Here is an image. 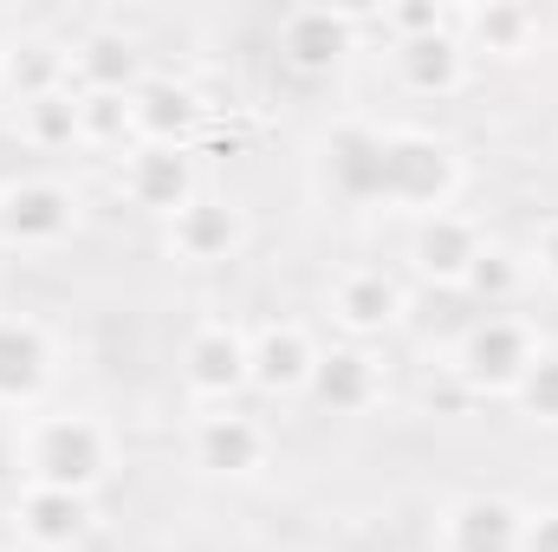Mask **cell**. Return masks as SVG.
Instances as JSON below:
<instances>
[{
	"mask_svg": "<svg viewBox=\"0 0 558 552\" xmlns=\"http://www.w3.org/2000/svg\"><path fill=\"white\" fill-rule=\"evenodd\" d=\"M85 228V195L59 176H20L0 189V248L7 254H59Z\"/></svg>",
	"mask_w": 558,
	"mask_h": 552,
	"instance_id": "obj_4",
	"label": "cell"
},
{
	"mask_svg": "<svg viewBox=\"0 0 558 552\" xmlns=\"http://www.w3.org/2000/svg\"><path fill=\"white\" fill-rule=\"evenodd\" d=\"M0 111H7V92H0Z\"/></svg>",
	"mask_w": 558,
	"mask_h": 552,
	"instance_id": "obj_31",
	"label": "cell"
},
{
	"mask_svg": "<svg viewBox=\"0 0 558 552\" xmlns=\"http://www.w3.org/2000/svg\"><path fill=\"white\" fill-rule=\"evenodd\" d=\"M78 149H105V156L137 149V118H131V98H111V92H78Z\"/></svg>",
	"mask_w": 558,
	"mask_h": 552,
	"instance_id": "obj_24",
	"label": "cell"
},
{
	"mask_svg": "<svg viewBox=\"0 0 558 552\" xmlns=\"http://www.w3.org/2000/svg\"><path fill=\"white\" fill-rule=\"evenodd\" d=\"M507 404L526 416V422H546V429H558V345H546V351H539V364L520 377V391H513Z\"/></svg>",
	"mask_w": 558,
	"mask_h": 552,
	"instance_id": "obj_26",
	"label": "cell"
},
{
	"mask_svg": "<svg viewBox=\"0 0 558 552\" xmlns=\"http://www.w3.org/2000/svg\"><path fill=\"white\" fill-rule=\"evenodd\" d=\"M371 26V13H351V7H286L274 26L279 65L305 85L331 79L351 52H357V33Z\"/></svg>",
	"mask_w": 558,
	"mask_h": 552,
	"instance_id": "obj_5",
	"label": "cell"
},
{
	"mask_svg": "<svg viewBox=\"0 0 558 552\" xmlns=\"http://www.w3.org/2000/svg\"><path fill=\"white\" fill-rule=\"evenodd\" d=\"M390 72H397V92L441 105V98H461V92L474 85V52H468L461 33L448 26V33H428V39H403V46H390Z\"/></svg>",
	"mask_w": 558,
	"mask_h": 552,
	"instance_id": "obj_17",
	"label": "cell"
},
{
	"mask_svg": "<svg viewBox=\"0 0 558 552\" xmlns=\"http://www.w3.org/2000/svg\"><path fill=\"white\" fill-rule=\"evenodd\" d=\"M533 286V274H526V254H513V248H500V241H487V254L474 261V274H468V299L474 305H487V312H513V299Z\"/></svg>",
	"mask_w": 558,
	"mask_h": 552,
	"instance_id": "obj_25",
	"label": "cell"
},
{
	"mask_svg": "<svg viewBox=\"0 0 558 552\" xmlns=\"http://www.w3.org/2000/svg\"><path fill=\"white\" fill-rule=\"evenodd\" d=\"M13 461L20 481L33 488H65L98 501V488L118 475V435L92 410H33L13 435Z\"/></svg>",
	"mask_w": 558,
	"mask_h": 552,
	"instance_id": "obj_1",
	"label": "cell"
},
{
	"mask_svg": "<svg viewBox=\"0 0 558 552\" xmlns=\"http://www.w3.org/2000/svg\"><path fill=\"white\" fill-rule=\"evenodd\" d=\"M189 455H195L202 475L247 481V475H260V468L274 461V422L254 416V410H241V404H228V410H202L195 416V429H189Z\"/></svg>",
	"mask_w": 558,
	"mask_h": 552,
	"instance_id": "obj_8",
	"label": "cell"
},
{
	"mask_svg": "<svg viewBox=\"0 0 558 552\" xmlns=\"http://www.w3.org/2000/svg\"><path fill=\"white\" fill-rule=\"evenodd\" d=\"M318 338H312V325H299V319H267V325H254V358H247V391H260L267 404H292V397H305V384H312V371H318Z\"/></svg>",
	"mask_w": 558,
	"mask_h": 552,
	"instance_id": "obj_13",
	"label": "cell"
},
{
	"mask_svg": "<svg viewBox=\"0 0 558 552\" xmlns=\"http://www.w3.org/2000/svg\"><path fill=\"white\" fill-rule=\"evenodd\" d=\"M454 33L474 59H526L546 33L539 7H520V0H487V7H461L454 13Z\"/></svg>",
	"mask_w": 558,
	"mask_h": 552,
	"instance_id": "obj_20",
	"label": "cell"
},
{
	"mask_svg": "<svg viewBox=\"0 0 558 552\" xmlns=\"http://www.w3.org/2000/svg\"><path fill=\"white\" fill-rule=\"evenodd\" d=\"M403 312H410V286L390 267L357 261V267L331 274V286H325V319L344 332V345H377L384 332L403 325Z\"/></svg>",
	"mask_w": 558,
	"mask_h": 552,
	"instance_id": "obj_7",
	"label": "cell"
},
{
	"mask_svg": "<svg viewBox=\"0 0 558 552\" xmlns=\"http://www.w3.org/2000/svg\"><path fill=\"white\" fill-rule=\"evenodd\" d=\"M318 176L344 208H384V124L344 118L318 149Z\"/></svg>",
	"mask_w": 558,
	"mask_h": 552,
	"instance_id": "obj_12",
	"label": "cell"
},
{
	"mask_svg": "<svg viewBox=\"0 0 558 552\" xmlns=\"http://www.w3.org/2000/svg\"><path fill=\"white\" fill-rule=\"evenodd\" d=\"M526 507L507 494H461L435 514V552H520Z\"/></svg>",
	"mask_w": 558,
	"mask_h": 552,
	"instance_id": "obj_18",
	"label": "cell"
},
{
	"mask_svg": "<svg viewBox=\"0 0 558 552\" xmlns=\"http://www.w3.org/2000/svg\"><path fill=\"white\" fill-rule=\"evenodd\" d=\"M131 118H137V143H169V149H195V131L208 118L202 92L182 85V79H162L149 72L137 92H131Z\"/></svg>",
	"mask_w": 558,
	"mask_h": 552,
	"instance_id": "obj_19",
	"label": "cell"
},
{
	"mask_svg": "<svg viewBox=\"0 0 558 552\" xmlns=\"http://www.w3.org/2000/svg\"><path fill=\"white\" fill-rule=\"evenodd\" d=\"M7 475H20V461H13V442H0V481Z\"/></svg>",
	"mask_w": 558,
	"mask_h": 552,
	"instance_id": "obj_30",
	"label": "cell"
},
{
	"mask_svg": "<svg viewBox=\"0 0 558 552\" xmlns=\"http://www.w3.org/2000/svg\"><path fill=\"white\" fill-rule=\"evenodd\" d=\"M526 274L539 279L546 292H558V215L533 228V241H526Z\"/></svg>",
	"mask_w": 558,
	"mask_h": 552,
	"instance_id": "obj_28",
	"label": "cell"
},
{
	"mask_svg": "<svg viewBox=\"0 0 558 552\" xmlns=\"http://www.w3.org/2000/svg\"><path fill=\"white\" fill-rule=\"evenodd\" d=\"M162 248H169V261H182V267H228V261L247 248V208L202 189L182 215L162 221Z\"/></svg>",
	"mask_w": 558,
	"mask_h": 552,
	"instance_id": "obj_11",
	"label": "cell"
},
{
	"mask_svg": "<svg viewBox=\"0 0 558 552\" xmlns=\"http://www.w3.org/2000/svg\"><path fill=\"white\" fill-rule=\"evenodd\" d=\"M59 345L33 312H0V416H33L52 391Z\"/></svg>",
	"mask_w": 558,
	"mask_h": 552,
	"instance_id": "obj_9",
	"label": "cell"
},
{
	"mask_svg": "<svg viewBox=\"0 0 558 552\" xmlns=\"http://www.w3.org/2000/svg\"><path fill=\"white\" fill-rule=\"evenodd\" d=\"M520 552H558V507H526Z\"/></svg>",
	"mask_w": 558,
	"mask_h": 552,
	"instance_id": "obj_29",
	"label": "cell"
},
{
	"mask_svg": "<svg viewBox=\"0 0 558 552\" xmlns=\"http://www.w3.org/2000/svg\"><path fill=\"white\" fill-rule=\"evenodd\" d=\"M7 520H13V540H20L26 552H78L85 540H92L98 507H92L85 494L20 481V494H13V507H7Z\"/></svg>",
	"mask_w": 558,
	"mask_h": 552,
	"instance_id": "obj_15",
	"label": "cell"
},
{
	"mask_svg": "<svg viewBox=\"0 0 558 552\" xmlns=\"http://www.w3.org/2000/svg\"><path fill=\"white\" fill-rule=\"evenodd\" d=\"M481 254H487V235H481V221H474L468 208H441V215L410 221V267H416V279H428V286L461 292Z\"/></svg>",
	"mask_w": 558,
	"mask_h": 552,
	"instance_id": "obj_14",
	"label": "cell"
},
{
	"mask_svg": "<svg viewBox=\"0 0 558 552\" xmlns=\"http://www.w3.org/2000/svg\"><path fill=\"white\" fill-rule=\"evenodd\" d=\"M539 351H546L539 319H526V312H481V319L454 338L448 371H454V384H461L468 397H513L520 377L539 364Z\"/></svg>",
	"mask_w": 558,
	"mask_h": 552,
	"instance_id": "obj_3",
	"label": "cell"
},
{
	"mask_svg": "<svg viewBox=\"0 0 558 552\" xmlns=\"http://www.w3.org/2000/svg\"><path fill=\"white\" fill-rule=\"evenodd\" d=\"M72 85V46L46 39V33H26L0 52V92H7V111L13 105H33L46 92H65Z\"/></svg>",
	"mask_w": 558,
	"mask_h": 552,
	"instance_id": "obj_22",
	"label": "cell"
},
{
	"mask_svg": "<svg viewBox=\"0 0 558 552\" xmlns=\"http://www.w3.org/2000/svg\"><path fill=\"white\" fill-rule=\"evenodd\" d=\"M461 182H468V163L448 137H435L422 124H384V208H397L410 221L441 215V208H454Z\"/></svg>",
	"mask_w": 558,
	"mask_h": 552,
	"instance_id": "obj_2",
	"label": "cell"
},
{
	"mask_svg": "<svg viewBox=\"0 0 558 552\" xmlns=\"http://www.w3.org/2000/svg\"><path fill=\"white\" fill-rule=\"evenodd\" d=\"M118 195H124L131 208H143V215H156V221L182 215V208L202 195L195 149H169V143H137V149H124V156H118Z\"/></svg>",
	"mask_w": 558,
	"mask_h": 552,
	"instance_id": "obj_10",
	"label": "cell"
},
{
	"mask_svg": "<svg viewBox=\"0 0 558 552\" xmlns=\"http://www.w3.org/2000/svg\"><path fill=\"white\" fill-rule=\"evenodd\" d=\"M371 26H384V39H390V46H403V39H428V33H448V26H454V7H435V0H410V7H384V13H371Z\"/></svg>",
	"mask_w": 558,
	"mask_h": 552,
	"instance_id": "obj_27",
	"label": "cell"
},
{
	"mask_svg": "<svg viewBox=\"0 0 558 552\" xmlns=\"http://www.w3.org/2000/svg\"><path fill=\"white\" fill-rule=\"evenodd\" d=\"M149 65H143V46L118 26H98L85 39H72V92H111V98H131Z\"/></svg>",
	"mask_w": 558,
	"mask_h": 552,
	"instance_id": "obj_21",
	"label": "cell"
},
{
	"mask_svg": "<svg viewBox=\"0 0 558 552\" xmlns=\"http://www.w3.org/2000/svg\"><path fill=\"white\" fill-rule=\"evenodd\" d=\"M390 391V371L371 345H331L318 351V371L305 384V404H318L325 416H371Z\"/></svg>",
	"mask_w": 558,
	"mask_h": 552,
	"instance_id": "obj_16",
	"label": "cell"
},
{
	"mask_svg": "<svg viewBox=\"0 0 558 552\" xmlns=\"http://www.w3.org/2000/svg\"><path fill=\"white\" fill-rule=\"evenodd\" d=\"M13 124H20V143L52 156V149H78V92H46L33 105H13Z\"/></svg>",
	"mask_w": 558,
	"mask_h": 552,
	"instance_id": "obj_23",
	"label": "cell"
},
{
	"mask_svg": "<svg viewBox=\"0 0 558 552\" xmlns=\"http://www.w3.org/2000/svg\"><path fill=\"white\" fill-rule=\"evenodd\" d=\"M247 358H254V332L241 319H202L182 338V391L202 410H228L247 391Z\"/></svg>",
	"mask_w": 558,
	"mask_h": 552,
	"instance_id": "obj_6",
	"label": "cell"
}]
</instances>
